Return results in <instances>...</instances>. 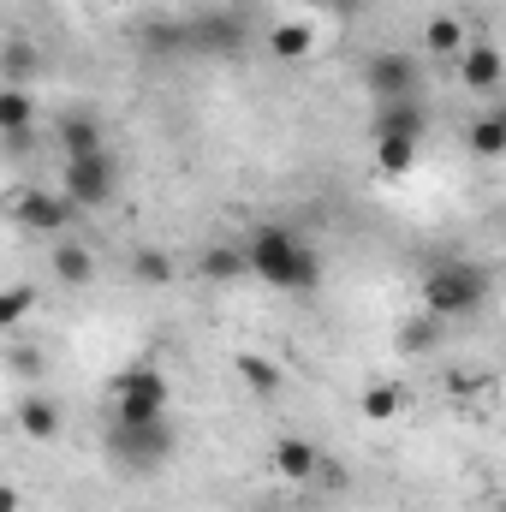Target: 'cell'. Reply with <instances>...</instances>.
Returning a JSON list of instances; mask_svg holds the SVG:
<instances>
[{
	"label": "cell",
	"instance_id": "obj_11",
	"mask_svg": "<svg viewBox=\"0 0 506 512\" xmlns=\"http://www.w3.org/2000/svg\"><path fill=\"white\" fill-rule=\"evenodd\" d=\"M274 471L286 483H310V477H322V447L304 441V435H280L274 441Z\"/></svg>",
	"mask_w": 506,
	"mask_h": 512
},
{
	"label": "cell",
	"instance_id": "obj_13",
	"mask_svg": "<svg viewBox=\"0 0 506 512\" xmlns=\"http://www.w3.org/2000/svg\"><path fill=\"white\" fill-rule=\"evenodd\" d=\"M268 54H274L280 66H304V60L316 54V30H310L304 18H280V24L268 30Z\"/></svg>",
	"mask_w": 506,
	"mask_h": 512
},
{
	"label": "cell",
	"instance_id": "obj_17",
	"mask_svg": "<svg viewBox=\"0 0 506 512\" xmlns=\"http://www.w3.org/2000/svg\"><path fill=\"white\" fill-rule=\"evenodd\" d=\"M18 429H24L30 441H54V435L66 429V417H60V405H54L48 393H30V399H18Z\"/></svg>",
	"mask_w": 506,
	"mask_h": 512
},
{
	"label": "cell",
	"instance_id": "obj_6",
	"mask_svg": "<svg viewBox=\"0 0 506 512\" xmlns=\"http://www.w3.org/2000/svg\"><path fill=\"white\" fill-rule=\"evenodd\" d=\"M108 447H114V459L131 465V471H155L173 453V423L167 417H155V423H114Z\"/></svg>",
	"mask_w": 506,
	"mask_h": 512
},
{
	"label": "cell",
	"instance_id": "obj_23",
	"mask_svg": "<svg viewBox=\"0 0 506 512\" xmlns=\"http://www.w3.org/2000/svg\"><path fill=\"white\" fill-rule=\"evenodd\" d=\"M36 66H42V54H36L24 36H6V48H0V72H6V84H24Z\"/></svg>",
	"mask_w": 506,
	"mask_h": 512
},
{
	"label": "cell",
	"instance_id": "obj_26",
	"mask_svg": "<svg viewBox=\"0 0 506 512\" xmlns=\"http://www.w3.org/2000/svg\"><path fill=\"white\" fill-rule=\"evenodd\" d=\"M30 304H36V286H24V280L6 286V292H0V328H18V322L30 316Z\"/></svg>",
	"mask_w": 506,
	"mask_h": 512
},
{
	"label": "cell",
	"instance_id": "obj_30",
	"mask_svg": "<svg viewBox=\"0 0 506 512\" xmlns=\"http://www.w3.org/2000/svg\"><path fill=\"white\" fill-rule=\"evenodd\" d=\"M0 512H18V489H0Z\"/></svg>",
	"mask_w": 506,
	"mask_h": 512
},
{
	"label": "cell",
	"instance_id": "obj_22",
	"mask_svg": "<svg viewBox=\"0 0 506 512\" xmlns=\"http://www.w3.org/2000/svg\"><path fill=\"white\" fill-rule=\"evenodd\" d=\"M376 167L381 173H411L417 167V137H376Z\"/></svg>",
	"mask_w": 506,
	"mask_h": 512
},
{
	"label": "cell",
	"instance_id": "obj_7",
	"mask_svg": "<svg viewBox=\"0 0 506 512\" xmlns=\"http://www.w3.org/2000/svg\"><path fill=\"white\" fill-rule=\"evenodd\" d=\"M417 78H423V66L411 60V54H399V48H387V54H370V66H364V90L381 102H411L417 96Z\"/></svg>",
	"mask_w": 506,
	"mask_h": 512
},
{
	"label": "cell",
	"instance_id": "obj_31",
	"mask_svg": "<svg viewBox=\"0 0 506 512\" xmlns=\"http://www.w3.org/2000/svg\"><path fill=\"white\" fill-rule=\"evenodd\" d=\"M501 512H506V507H501Z\"/></svg>",
	"mask_w": 506,
	"mask_h": 512
},
{
	"label": "cell",
	"instance_id": "obj_9",
	"mask_svg": "<svg viewBox=\"0 0 506 512\" xmlns=\"http://www.w3.org/2000/svg\"><path fill=\"white\" fill-rule=\"evenodd\" d=\"M54 143H60L66 161H72V155H102V149H108V126H102V114H90V108H66V114L54 120Z\"/></svg>",
	"mask_w": 506,
	"mask_h": 512
},
{
	"label": "cell",
	"instance_id": "obj_8",
	"mask_svg": "<svg viewBox=\"0 0 506 512\" xmlns=\"http://www.w3.org/2000/svg\"><path fill=\"white\" fill-rule=\"evenodd\" d=\"M78 209H72V197L66 191H12V221L18 227H30V233H66V221H72Z\"/></svg>",
	"mask_w": 506,
	"mask_h": 512
},
{
	"label": "cell",
	"instance_id": "obj_5",
	"mask_svg": "<svg viewBox=\"0 0 506 512\" xmlns=\"http://www.w3.org/2000/svg\"><path fill=\"white\" fill-rule=\"evenodd\" d=\"M245 36H251V24H245V12H233V6L191 12V54L233 60V54H245Z\"/></svg>",
	"mask_w": 506,
	"mask_h": 512
},
{
	"label": "cell",
	"instance_id": "obj_2",
	"mask_svg": "<svg viewBox=\"0 0 506 512\" xmlns=\"http://www.w3.org/2000/svg\"><path fill=\"white\" fill-rule=\"evenodd\" d=\"M489 304V274L477 262H459V256H441L429 274H423V316H477Z\"/></svg>",
	"mask_w": 506,
	"mask_h": 512
},
{
	"label": "cell",
	"instance_id": "obj_18",
	"mask_svg": "<svg viewBox=\"0 0 506 512\" xmlns=\"http://www.w3.org/2000/svg\"><path fill=\"white\" fill-rule=\"evenodd\" d=\"M233 370H239V382L251 387L256 399H274V393L286 387V370H280V364H268L262 352H239V358H233Z\"/></svg>",
	"mask_w": 506,
	"mask_h": 512
},
{
	"label": "cell",
	"instance_id": "obj_16",
	"mask_svg": "<svg viewBox=\"0 0 506 512\" xmlns=\"http://www.w3.org/2000/svg\"><path fill=\"white\" fill-rule=\"evenodd\" d=\"M429 120H423V108H417V96L411 102H381L376 120H370V137H423Z\"/></svg>",
	"mask_w": 506,
	"mask_h": 512
},
{
	"label": "cell",
	"instance_id": "obj_15",
	"mask_svg": "<svg viewBox=\"0 0 506 512\" xmlns=\"http://www.w3.org/2000/svg\"><path fill=\"white\" fill-rule=\"evenodd\" d=\"M48 262H54V280L72 286V292L96 280V256H90V245H78V239H60V245L48 251Z\"/></svg>",
	"mask_w": 506,
	"mask_h": 512
},
{
	"label": "cell",
	"instance_id": "obj_27",
	"mask_svg": "<svg viewBox=\"0 0 506 512\" xmlns=\"http://www.w3.org/2000/svg\"><path fill=\"white\" fill-rule=\"evenodd\" d=\"M12 370H18V376H42V358H36L30 346H12Z\"/></svg>",
	"mask_w": 506,
	"mask_h": 512
},
{
	"label": "cell",
	"instance_id": "obj_19",
	"mask_svg": "<svg viewBox=\"0 0 506 512\" xmlns=\"http://www.w3.org/2000/svg\"><path fill=\"white\" fill-rule=\"evenodd\" d=\"M197 274L203 280H239V274H251V251L245 245H209L197 256Z\"/></svg>",
	"mask_w": 506,
	"mask_h": 512
},
{
	"label": "cell",
	"instance_id": "obj_1",
	"mask_svg": "<svg viewBox=\"0 0 506 512\" xmlns=\"http://www.w3.org/2000/svg\"><path fill=\"white\" fill-rule=\"evenodd\" d=\"M251 274L274 292H316L322 286V256L310 251L292 227H256L251 233Z\"/></svg>",
	"mask_w": 506,
	"mask_h": 512
},
{
	"label": "cell",
	"instance_id": "obj_28",
	"mask_svg": "<svg viewBox=\"0 0 506 512\" xmlns=\"http://www.w3.org/2000/svg\"><path fill=\"white\" fill-rule=\"evenodd\" d=\"M399 340H405V346H423V340H435V316H429V322H411Z\"/></svg>",
	"mask_w": 506,
	"mask_h": 512
},
{
	"label": "cell",
	"instance_id": "obj_20",
	"mask_svg": "<svg viewBox=\"0 0 506 512\" xmlns=\"http://www.w3.org/2000/svg\"><path fill=\"white\" fill-rule=\"evenodd\" d=\"M30 126H36L30 90H24V84H6V90H0V131H6V137H24Z\"/></svg>",
	"mask_w": 506,
	"mask_h": 512
},
{
	"label": "cell",
	"instance_id": "obj_10",
	"mask_svg": "<svg viewBox=\"0 0 506 512\" xmlns=\"http://www.w3.org/2000/svg\"><path fill=\"white\" fill-rule=\"evenodd\" d=\"M131 42L143 60H179V54H191V18H143Z\"/></svg>",
	"mask_w": 506,
	"mask_h": 512
},
{
	"label": "cell",
	"instance_id": "obj_4",
	"mask_svg": "<svg viewBox=\"0 0 506 512\" xmlns=\"http://www.w3.org/2000/svg\"><path fill=\"white\" fill-rule=\"evenodd\" d=\"M114 417L120 423H155V417H167V376L155 364H131L126 376L114 382Z\"/></svg>",
	"mask_w": 506,
	"mask_h": 512
},
{
	"label": "cell",
	"instance_id": "obj_3",
	"mask_svg": "<svg viewBox=\"0 0 506 512\" xmlns=\"http://www.w3.org/2000/svg\"><path fill=\"white\" fill-rule=\"evenodd\" d=\"M114 185H120V173H114V155L108 149L102 155L60 161V191L72 197V209H108L114 203Z\"/></svg>",
	"mask_w": 506,
	"mask_h": 512
},
{
	"label": "cell",
	"instance_id": "obj_12",
	"mask_svg": "<svg viewBox=\"0 0 506 512\" xmlns=\"http://www.w3.org/2000/svg\"><path fill=\"white\" fill-rule=\"evenodd\" d=\"M506 78V54L495 42H471L465 54H459V84L465 90H495Z\"/></svg>",
	"mask_w": 506,
	"mask_h": 512
},
{
	"label": "cell",
	"instance_id": "obj_14",
	"mask_svg": "<svg viewBox=\"0 0 506 512\" xmlns=\"http://www.w3.org/2000/svg\"><path fill=\"white\" fill-rule=\"evenodd\" d=\"M471 48V36H465V24L453 18V12H435L429 24H423V54L429 60H459Z\"/></svg>",
	"mask_w": 506,
	"mask_h": 512
},
{
	"label": "cell",
	"instance_id": "obj_29",
	"mask_svg": "<svg viewBox=\"0 0 506 512\" xmlns=\"http://www.w3.org/2000/svg\"><path fill=\"white\" fill-rule=\"evenodd\" d=\"M328 12H334V18H358V12H364V0H328Z\"/></svg>",
	"mask_w": 506,
	"mask_h": 512
},
{
	"label": "cell",
	"instance_id": "obj_21",
	"mask_svg": "<svg viewBox=\"0 0 506 512\" xmlns=\"http://www.w3.org/2000/svg\"><path fill=\"white\" fill-rule=\"evenodd\" d=\"M465 143H471V155H477V161H501V155H506V108H501V114H483L477 126L465 131Z\"/></svg>",
	"mask_w": 506,
	"mask_h": 512
},
{
	"label": "cell",
	"instance_id": "obj_25",
	"mask_svg": "<svg viewBox=\"0 0 506 512\" xmlns=\"http://www.w3.org/2000/svg\"><path fill=\"white\" fill-rule=\"evenodd\" d=\"M131 280H143V286H167V280H173V256L155 251V245H143V251L131 256Z\"/></svg>",
	"mask_w": 506,
	"mask_h": 512
},
{
	"label": "cell",
	"instance_id": "obj_24",
	"mask_svg": "<svg viewBox=\"0 0 506 512\" xmlns=\"http://www.w3.org/2000/svg\"><path fill=\"white\" fill-rule=\"evenodd\" d=\"M399 405H405V387H393V382H370L364 387V417H370V423L399 417Z\"/></svg>",
	"mask_w": 506,
	"mask_h": 512
}]
</instances>
